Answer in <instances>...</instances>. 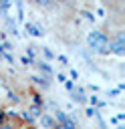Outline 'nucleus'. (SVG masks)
I'll return each instance as SVG.
<instances>
[{"instance_id": "nucleus-1", "label": "nucleus", "mask_w": 125, "mask_h": 129, "mask_svg": "<svg viewBox=\"0 0 125 129\" xmlns=\"http://www.w3.org/2000/svg\"><path fill=\"white\" fill-rule=\"evenodd\" d=\"M24 127V121L16 115H8L6 119L0 121V129H22Z\"/></svg>"}, {"instance_id": "nucleus-2", "label": "nucleus", "mask_w": 125, "mask_h": 129, "mask_svg": "<svg viewBox=\"0 0 125 129\" xmlns=\"http://www.w3.org/2000/svg\"><path fill=\"white\" fill-rule=\"evenodd\" d=\"M30 2L40 10H52L56 6V0H30Z\"/></svg>"}]
</instances>
